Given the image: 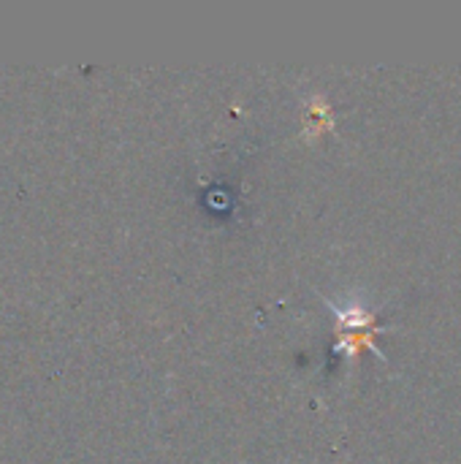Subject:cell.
Wrapping results in <instances>:
<instances>
[{
  "label": "cell",
  "mask_w": 461,
  "mask_h": 464,
  "mask_svg": "<svg viewBox=\"0 0 461 464\" xmlns=\"http://www.w3.org/2000/svg\"><path fill=\"white\" fill-rule=\"evenodd\" d=\"M326 128H331V109L321 95H312L304 109V136L312 139V136L323 133Z\"/></svg>",
  "instance_id": "1"
}]
</instances>
